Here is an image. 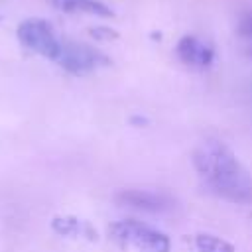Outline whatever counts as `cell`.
<instances>
[{"instance_id":"7a4b0ae2","label":"cell","mask_w":252,"mask_h":252,"mask_svg":"<svg viewBox=\"0 0 252 252\" xmlns=\"http://www.w3.org/2000/svg\"><path fill=\"white\" fill-rule=\"evenodd\" d=\"M108 232L120 244L132 246L138 252H169V238L140 220H120L110 224Z\"/></svg>"},{"instance_id":"52a82bcc","label":"cell","mask_w":252,"mask_h":252,"mask_svg":"<svg viewBox=\"0 0 252 252\" xmlns=\"http://www.w3.org/2000/svg\"><path fill=\"white\" fill-rule=\"evenodd\" d=\"M55 10L67 14H89L98 18H112L114 12L100 0H47Z\"/></svg>"},{"instance_id":"9c48e42d","label":"cell","mask_w":252,"mask_h":252,"mask_svg":"<svg viewBox=\"0 0 252 252\" xmlns=\"http://www.w3.org/2000/svg\"><path fill=\"white\" fill-rule=\"evenodd\" d=\"M236 32L242 37H252V10L244 12L236 24Z\"/></svg>"},{"instance_id":"5b68a950","label":"cell","mask_w":252,"mask_h":252,"mask_svg":"<svg viewBox=\"0 0 252 252\" xmlns=\"http://www.w3.org/2000/svg\"><path fill=\"white\" fill-rule=\"evenodd\" d=\"M177 57L189 67L205 69L213 63L215 51L207 41H203L195 35H183L177 43Z\"/></svg>"},{"instance_id":"6da1fadb","label":"cell","mask_w":252,"mask_h":252,"mask_svg":"<svg viewBox=\"0 0 252 252\" xmlns=\"http://www.w3.org/2000/svg\"><path fill=\"white\" fill-rule=\"evenodd\" d=\"M193 163L219 197L240 205L252 201V175L222 142L205 140L195 150Z\"/></svg>"},{"instance_id":"277c9868","label":"cell","mask_w":252,"mask_h":252,"mask_svg":"<svg viewBox=\"0 0 252 252\" xmlns=\"http://www.w3.org/2000/svg\"><path fill=\"white\" fill-rule=\"evenodd\" d=\"M57 63L73 73V75H85L91 73L102 65L108 63V59L94 47L87 45V43H77V41H63L61 43V51L57 57Z\"/></svg>"},{"instance_id":"8992f818","label":"cell","mask_w":252,"mask_h":252,"mask_svg":"<svg viewBox=\"0 0 252 252\" xmlns=\"http://www.w3.org/2000/svg\"><path fill=\"white\" fill-rule=\"evenodd\" d=\"M118 203L120 205H128L134 209H142V211H150V213H159L171 207V201L161 195V193H152V191H140V189H128L118 193Z\"/></svg>"},{"instance_id":"30bf717a","label":"cell","mask_w":252,"mask_h":252,"mask_svg":"<svg viewBox=\"0 0 252 252\" xmlns=\"http://www.w3.org/2000/svg\"><path fill=\"white\" fill-rule=\"evenodd\" d=\"M250 53H252V51H250Z\"/></svg>"},{"instance_id":"3957f363","label":"cell","mask_w":252,"mask_h":252,"mask_svg":"<svg viewBox=\"0 0 252 252\" xmlns=\"http://www.w3.org/2000/svg\"><path fill=\"white\" fill-rule=\"evenodd\" d=\"M18 39L28 49H32L33 53H37L41 57H47L51 61H57L59 51H61V43H63L57 37L53 26L47 20H41V18L24 20L18 26Z\"/></svg>"},{"instance_id":"ba28073f","label":"cell","mask_w":252,"mask_h":252,"mask_svg":"<svg viewBox=\"0 0 252 252\" xmlns=\"http://www.w3.org/2000/svg\"><path fill=\"white\" fill-rule=\"evenodd\" d=\"M197 252H234L232 244L215 236V234H197L195 236Z\"/></svg>"}]
</instances>
